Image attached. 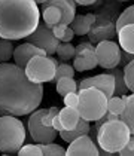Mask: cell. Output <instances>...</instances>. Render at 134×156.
Wrapping results in <instances>:
<instances>
[{"label": "cell", "instance_id": "obj_1", "mask_svg": "<svg viewBox=\"0 0 134 156\" xmlns=\"http://www.w3.org/2000/svg\"><path fill=\"white\" fill-rule=\"evenodd\" d=\"M43 98V85L28 80L24 69L0 62V116H25L36 110Z\"/></svg>", "mask_w": 134, "mask_h": 156}, {"label": "cell", "instance_id": "obj_2", "mask_svg": "<svg viewBox=\"0 0 134 156\" xmlns=\"http://www.w3.org/2000/svg\"><path fill=\"white\" fill-rule=\"evenodd\" d=\"M40 11L34 0H0V37L21 40L34 31Z\"/></svg>", "mask_w": 134, "mask_h": 156}, {"label": "cell", "instance_id": "obj_3", "mask_svg": "<svg viewBox=\"0 0 134 156\" xmlns=\"http://www.w3.org/2000/svg\"><path fill=\"white\" fill-rule=\"evenodd\" d=\"M96 129H97V135H96L97 146L112 155L118 153V150L122 149V146L133 135L128 126L119 119L107 120L97 126Z\"/></svg>", "mask_w": 134, "mask_h": 156}, {"label": "cell", "instance_id": "obj_4", "mask_svg": "<svg viewBox=\"0 0 134 156\" xmlns=\"http://www.w3.org/2000/svg\"><path fill=\"white\" fill-rule=\"evenodd\" d=\"M25 141L24 123L16 116H0V152L3 155H15Z\"/></svg>", "mask_w": 134, "mask_h": 156}, {"label": "cell", "instance_id": "obj_5", "mask_svg": "<svg viewBox=\"0 0 134 156\" xmlns=\"http://www.w3.org/2000/svg\"><path fill=\"white\" fill-rule=\"evenodd\" d=\"M78 112L82 119L88 122H96L107 112V98L106 95L94 86L78 91Z\"/></svg>", "mask_w": 134, "mask_h": 156}, {"label": "cell", "instance_id": "obj_6", "mask_svg": "<svg viewBox=\"0 0 134 156\" xmlns=\"http://www.w3.org/2000/svg\"><path fill=\"white\" fill-rule=\"evenodd\" d=\"M55 69H57V66L52 62L51 57L36 55L28 60V62L24 67V72L28 80H31L34 83H45V82L54 80Z\"/></svg>", "mask_w": 134, "mask_h": 156}, {"label": "cell", "instance_id": "obj_7", "mask_svg": "<svg viewBox=\"0 0 134 156\" xmlns=\"http://www.w3.org/2000/svg\"><path fill=\"white\" fill-rule=\"evenodd\" d=\"M46 112H48V108L37 107L36 110H33L30 113V118H28V122H27L28 132H30L33 141H36V143H51L57 138V134H58L52 126H46V125L42 123V116Z\"/></svg>", "mask_w": 134, "mask_h": 156}, {"label": "cell", "instance_id": "obj_8", "mask_svg": "<svg viewBox=\"0 0 134 156\" xmlns=\"http://www.w3.org/2000/svg\"><path fill=\"white\" fill-rule=\"evenodd\" d=\"M24 42L31 43V45H34L37 48L43 49L46 52V55H49V57L55 54L57 45L60 43V40L52 34L51 28L43 21H39V24L34 28V31L30 33L27 37H24Z\"/></svg>", "mask_w": 134, "mask_h": 156}, {"label": "cell", "instance_id": "obj_9", "mask_svg": "<svg viewBox=\"0 0 134 156\" xmlns=\"http://www.w3.org/2000/svg\"><path fill=\"white\" fill-rule=\"evenodd\" d=\"M96 57H97V62L100 67H103L104 70H109L113 67L119 66V60H121V48L116 42L104 39L100 40L96 46Z\"/></svg>", "mask_w": 134, "mask_h": 156}, {"label": "cell", "instance_id": "obj_10", "mask_svg": "<svg viewBox=\"0 0 134 156\" xmlns=\"http://www.w3.org/2000/svg\"><path fill=\"white\" fill-rule=\"evenodd\" d=\"M94 49H96V46L91 42H81L78 46H74V72H86V70H92V69L98 67Z\"/></svg>", "mask_w": 134, "mask_h": 156}, {"label": "cell", "instance_id": "obj_11", "mask_svg": "<svg viewBox=\"0 0 134 156\" xmlns=\"http://www.w3.org/2000/svg\"><path fill=\"white\" fill-rule=\"evenodd\" d=\"M89 86H94L100 89L106 98L113 95L115 92V82H113V76L110 73H101V74H96L92 77H85L84 80H79L78 82V91L79 89H85Z\"/></svg>", "mask_w": 134, "mask_h": 156}, {"label": "cell", "instance_id": "obj_12", "mask_svg": "<svg viewBox=\"0 0 134 156\" xmlns=\"http://www.w3.org/2000/svg\"><path fill=\"white\" fill-rule=\"evenodd\" d=\"M97 155H98V146L88 135H81V137L74 138L73 141L69 143V147L66 149V156H97Z\"/></svg>", "mask_w": 134, "mask_h": 156}, {"label": "cell", "instance_id": "obj_13", "mask_svg": "<svg viewBox=\"0 0 134 156\" xmlns=\"http://www.w3.org/2000/svg\"><path fill=\"white\" fill-rule=\"evenodd\" d=\"M36 55H46V52H45L43 49L31 45V43L24 42V43H21L20 46H16V48L13 49L12 58L15 60V64H16L18 67L24 69L25 64L28 62V60L33 58V57H36Z\"/></svg>", "mask_w": 134, "mask_h": 156}, {"label": "cell", "instance_id": "obj_14", "mask_svg": "<svg viewBox=\"0 0 134 156\" xmlns=\"http://www.w3.org/2000/svg\"><path fill=\"white\" fill-rule=\"evenodd\" d=\"M45 6H57L61 12L60 23L64 25H69L72 23V20L76 15V3L74 0H46L42 6V9Z\"/></svg>", "mask_w": 134, "mask_h": 156}, {"label": "cell", "instance_id": "obj_15", "mask_svg": "<svg viewBox=\"0 0 134 156\" xmlns=\"http://www.w3.org/2000/svg\"><path fill=\"white\" fill-rule=\"evenodd\" d=\"M97 16L94 13H86V15H74V18L72 20V23L69 24V27L73 30L74 36H85L88 34V31L91 30V27L96 24Z\"/></svg>", "mask_w": 134, "mask_h": 156}, {"label": "cell", "instance_id": "obj_16", "mask_svg": "<svg viewBox=\"0 0 134 156\" xmlns=\"http://www.w3.org/2000/svg\"><path fill=\"white\" fill-rule=\"evenodd\" d=\"M91 131V125H89V122L85 119H81L78 120V123H76V126H74L73 129H70V131H67V129H63L60 131L61 140L63 141H66V143H70V141H73L74 138H78V137H81V135H88Z\"/></svg>", "mask_w": 134, "mask_h": 156}, {"label": "cell", "instance_id": "obj_17", "mask_svg": "<svg viewBox=\"0 0 134 156\" xmlns=\"http://www.w3.org/2000/svg\"><path fill=\"white\" fill-rule=\"evenodd\" d=\"M119 39V48L128 54H134V24H128L116 30Z\"/></svg>", "mask_w": 134, "mask_h": 156}, {"label": "cell", "instance_id": "obj_18", "mask_svg": "<svg viewBox=\"0 0 134 156\" xmlns=\"http://www.w3.org/2000/svg\"><path fill=\"white\" fill-rule=\"evenodd\" d=\"M121 98L125 101V107L122 110V113L119 115V120H122L128 126L131 134H134V95L133 92L130 95L124 94V95H121Z\"/></svg>", "mask_w": 134, "mask_h": 156}, {"label": "cell", "instance_id": "obj_19", "mask_svg": "<svg viewBox=\"0 0 134 156\" xmlns=\"http://www.w3.org/2000/svg\"><path fill=\"white\" fill-rule=\"evenodd\" d=\"M58 118H60V122L63 125V129L70 131V129H73L76 126L78 120L81 119V115H79V112H78L76 107H67L66 106L64 108H60Z\"/></svg>", "mask_w": 134, "mask_h": 156}, {"label": "cell", "instance_id": "obj_20", "mask_svg": "<svg viewBox=\"0 0 134 156\" xmlns=\"http://www.w3.org/2000/svg\"><path fill=\"white\" fill-rule=\"evenodd\" d=\"M107 73H110L113 76V82H115V95H124V94H128V88L124 82V76H122V70L118 67H113L109 69Z\"/></svg>", "mask_w": 134, "mask_h": 156}, {"label": "cell", "instance_id": "obj_21", "mask_svg": "<svg viewBox=\"0 0 134 156\" xmlns=\"http://www.w3.org/2000/svg\"><path fill=\"white\" fill-rule=\"evenodd\" d=\"M42 18H43V23L51 28L52 25L60 23L61 12L57 6H45V8L42 9Z\"/></svg>", "mask_w": 134, "mask_h": 156}, {"label": "cell", "instance_id": "obj_22", "mask_svg": "<svg viewBox=\"0 0 134 156\" xmlns=\"http://www.w3.org/2000/svg\"><path fill=\"white\" fill-rule=\"evenodd\" d=\"M57 92L61 97H64L69 92H78V82L74 80L73 77H60L57 82Z\"/></svg>", "mask_w": 134, "mask_h": 156}, {"label": "cell", "instance_id": "obj_23", "mask_svg": "<svg viewBox=\"0 0 134 156\" xmlns=\"http://www.w3.org/2000/svg\"><path fill=\"white\" fill-rule=\"evenodd\" d=\"M39 144V147H40V150H42V156H66V149L60 146V144L54 143V141H51V143H37Z\"/></svg>", "mask_w": 134, "mask_h": 156}, {"label": "cell", "instance_id": "obj_24", "mask_svg": "<svg viewBox=\"0 0 134 156\" xmlns=\"http://www.w3.org/2000/svg\"><path fill=\"white\" fill-rule=\"evenodd\" d=\"M55 54L61 61H69L74 57V46L70 42H60L57 45Z\"/></svg>", "mask_w": 134, "mask_h": 156}, {"label": "cell", "instance_id": "obj_25", "mask_svg": "<svg viewBox=\"0 0 134 156\" xmlns=\"http://www.w3.org/2000/svg\"><path fill=\"white\" fill-rule=\"evenodd\" d=\"M13 49L15 48L12 45V40L0 37V62H9V60L12 58Z\"/></svg>", "mask_w": 134, "mask_h": 156}, {"label": "cell", "instance_id": "obj_26", "mask_svg": "<svg viewBox=\"0 0 134 156\" xmlns=\"http://www.w3.org/2000/svg\"><path fill=\"white\" fill-rule=\"evenodd\" d=\"M125 107V101L121 98V95H113L107 98V112L113 115H121Z\"/></svg>", "mask_w": 134, "mask_h": 156}, {"label": "cell", "instance_id": "obj_27", "mask_svg": "<svg viewBox=\"0 0 134 156\" xmlns=\"http://www.w3.org/2000/svg\"><path fill=\"white\" fill-rule=\"evenodd\" d=\"M122 76H124V82L127 85L128 91L133 92L134 91V61H128L125 66H124V70H122Z\"/></svg>", "mask_w": 134, "mask_h": 156}, {"label": "cell", "instance_id": "obj_28", "mask_svg": "<svg viewBox=\"0 0 134 156\" xmlns=\"http://www.w3.org/2000/svg\"><path fill=\"white\" fill-rule=\"evenodd\" d=\"M128 24H134V6H128L124 12L118 16L116 24H115V30H119L121 27Z\"/></svg>", "mask_w": 134, "mask_h": 156}, {"label": "cell", "instance_id": "obj_29", "mask_svg": "<svg viewBox=\"0 0 134 156\" xmlns=\"http://www.w3.org/2000/svg\"><path fill=\"white\" fill-rule=\"evenodd\" d=\"M73 77L74 76V69L73 66H70V64H67V62H58V66H57V69H55V76H54V80H52V83H55L60 77Z\"/></svg>", "mask_w": 134, "mask_h": 156}, {"label": "cell", "instance_id": "obj_30", "mask_svg": "<svg viewBox=\"0 0 134 156\" xmlns=\"http://www.w3.org/2000/svg\"><path fill=\"white\" fill-rule=\"evenodd\" d=\"M16 153L20 156H42V150L39 144H23Z\"/></svg>", "mask_w": 134, "mask_h": 156}, {"label": "cell", "instance_id": "obj_31", "mask_svg": "<svg viewBox=\"0 0 134 156\" xmlns=\"http://www.w3.org/2000/svg\"><path fill=\"white\" fill-rule=\"evenodd\" d=\"M118 155L121 156H133L134 155V138L133 135L130 137V140L122 146V149L118 150Z\"/></svg>", "mask_w": 134, "mask_h": 156}, {"label": "cell", "instance_id": "obj_32", "mask_svg": "<svg viewBox=\"0 0 134 156\" xmlns=\"http://www.w3.org/2000/svg\"><path fill=\"white\" fill-rule=\"evenodd\" d=\"M63 101L67 107H78V101H79V97L78 92H69L63 97Z\"/></svg>", "mask_w": 134, "mask_h": 156}, {"label": "cell", "instance_id": "obj_33", "mask_svg": "<svg viewBox=\"0 0 134 156\" xmlns=\"http://www.w3.org/2000/svg\"><path fill=\"white\" fill-rule=\"evenodd\" d=\"M66 27H67V25H64V24H61V23H58V24H55V25H52V27H51V31H52V34L57 37L58 40H61V37H63V34H64V30H66Z\"/></svg>", "mask_w": 134, "mask_h": 156}, {"label": "cell", "instance_id": "obj_34", "mask_svg": "<svg viewBox=\"0 0 134 156\" xmlns=\"http://www.w3.org/2000/svg\"><path fill=\"white\" fill-rule=\"evenodd\" d=\"M74 37V33H73V30L67 25L66 27V30H64V34H63V37H61V40L60 42H72V39Z\"/></svg>", "mask_w": 134, "mask_h": 156}, {"label": "cell", "instance_id": "obj_35", "mask_svg": "<svg viewBox=\"0 0 134 156\" xmlns=\"http://www.w3.org/2000/svg\"><path fill=\"white\" fill-rule=\"evenodd\" d=\"M51 126L55 129L57 132H60V131H63V125H61V122H60V118H58V115L52 119V123H51Z\"/></svg>", "mask_w": 134, "mask_h": 156}, {"label": "cell", "instance_id": "obj_36", "mask_svg": "<svg viewBox=\"0 0 134 156\" xmlns=\"http://www.w3.org/2000/svg\"><path fill=\"white\" fill-rule=\"evenodd\" d=\"M98 0H74L76 5H81V6H91L94 3H97Z\"/></svg>", "mask_w": 134, "mask_h": 156}, {"label": "cell", "instance_id": "obj_37", "mask_svg": "<svg viewBox=\"0 0 134 156\" xmlns=\"http://www.w3.org/2000/svg\"><path fill=\"white\" fill-rule=\"evenodd\" d=\"M34 2H36L37 5H43V3H45L46 0H34Z\"/></svg>", "mask_w": 134, "mask_h": 156}, {"label": "cell", "instance_id": "obj_38", "mask_svg": "<svg viewBox=\"0 0 134 156\" xmlns=\"http://www.w3.org/2000/svg\"><path fill=\"white\" fill-rule=\"evenodd\" d=\"M118 2H128V0H118Z\"/></svg>", "mask_w": 134, "mask_h": 156}]
</instances>
